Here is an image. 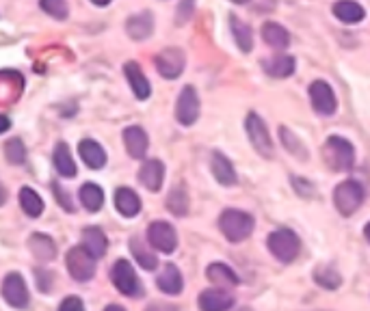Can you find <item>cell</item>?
<instances>
[{
    "instance_id": "cell-18",
    "label": "cell",
    "mask_w": 370,
    "mask_h": 311,
    "mask_svg": "<svg viewBox=\"0 0 370 311\" xmlns=\"http://www.w3.org/2000/svg\"><path fill=\"white\" fill-rule=\"evenodd\" d=\"M123 71H126V78H128V83H130V89L132 93L137 95V99H147L152 93V87H150V81L145 78V74L141 71V67L130 61L123 65Z\"/></svg>"
},
{
    "instance_id": "cell-4",
    "label": "cell",
    "mask_w": 370,
    "mask_h": 311,
    "mask_svg": "<svg viewBox=\"0 0 370 311\" xmlns=\"http://www.w3.org/2000/svg\"><path fill=\"white\" fill-rule=\"evenodd\" d=\"M364 201V188L353 179L342 181L334 191V205L342 216H353Z\"/></svg>"
},
{
    "instance_id": "cell-22",
    "label": "cell",
    "mask_w": 370,
    "mask_h": 311,
    "mask_svg": "<svg viewBox=\"0 0 370 311\" xmlns=\"http://www.w3.org/2000/svg\"><path fill=\"white\" fill-rule=\"evenodd\" d=\"M156 285H158V288H160L165 294H171V296H174V294H180V292H182L184 281H182L180 270H178L174 264H167V266L163 268V272L158 275Z\"/></svg>"
},
{
    "instance_id": "cell-26",
    "label": "cell",
    "mask_w": 370,
    "mask_h": 311,
    "mask_svg": "<svg viewBox=\"0 0 370 311\" xmlns=\"http://www.w3.org/2000/svg\"><path fill=\"white\" fill-rule=\"evenodd\" d=\"M29 244L39 262H50V259H55V255H57V244L53 242V238L43 236V233H35V236H31Z\"/></svg>"
},
{
    "instance_id": "cell-38",
    "label": "cell",
    "mask_w": 370,
    "mask_h": 311,
    "mask_svg": "<svg viewBox=\"0 0 370 311\" xmlns=\"http://www.w3.org/2000/svg\"><path fill=\"white\" fill-rule=\"evenodd\" d=\"M59 311H85V305L78 296H67L61 305Z\"/></svg>"
},
{
    "instance_id": "cell-13",
    "label": "cell",
    "mask_w": 370,
    "mask_h": 311,
    "mask_svg": "<svg viewBox=\"0 0 370 311\" xmlns=\"http://www.w3.org/2000/svg\"><path fill=\"white\" fill-rule=\"evenodd\" d=\"M234 305V296L224 288H210L200 294L202 311H228Z\"/></svg>"
},
{
    "instance_id": "cell-27",
    "label": "cell",
    "mask_w": 370,
    "mask_h": 311,
    "mask_svg": "<svg viewBox=\"0 0 370 311\" xmlns=\"http://www.w3.org/2000/svg\"><path fill=\"white\" fill-rule=\"evenodd\" d=\"M230 26H232V33H234L236 46L240 48V52H249L254 48V33L249 29V24H245L240 18L232 15L230 18Z\"/></svg>"
},
{
    "instance_id": "cell-20",
    "label": "cell",
    "mask_w": 370,
    "mask_h": 311,
    "mask_svg": "<svg viewBox=\"0 0 370 311\" xmlns=\"http://www.w3.org/2000/svg\"><path fill=\"white\" fill-rule=\"evenodd\" d=\"M78 153H81L83 163H85L89 169H102V167L107 165V151L102 149L100 143H95V141H91V139L81 141Z\"/></svg>"
},
{
    "instance_id": "cell-1",
    "label": "cell",
    "mask_w": 370,
    "mask_h": 311,
    "mask_svg": "<svg viewBox=\"0 0 370 311\" xmlns=\"http://www.w3.org/2000/svg\"><path fill=\"white\" fill-rule=\"evenodd\" d=\"M254 225H256L254 216L247 212H240V210H226L219 216V229L230 242L247 240L252 236Z\"/></svg>"
},
{
    "instance_id": "cell-36",
    "label": "cell",
    "mask_w": 370,
    "mask_h": 311,
    "mask_svg": "<svg viewBox=\"0 0 370 311\" xmlns=\"http://www.w3.org/2000/svg\"><path fill=\"white\" fill-rule=\"evenodd\" d=\"M5 156L11 165H24V160H27V147H24L20 139H11L5 145Z\"/></svg>"
},
{
    "instance_id": "cell-10",
    "label": "cell",
    "mask_w": 370,
    "mask_h": 311,
    "mask_svg": "<svg viewBox=\"0 0 370 311\" xmlns=\"http://www.w3.org/2000/svg\"><path fill=\"white\" fill-rule=\"evenodd\" d=\"M3 298L15 307V309H24L29 307V288H27V281H24V277L20 272H9L3 281Z\"/></svg>"
},
{
    "instance_id": "cell-30",
    "label": "cell",
    "mask_w": 370,
    "mask_h": 311,
    "mask_svg": "<svg viewBox=\"0 0 370 311\" xmlns=\"http://www.w3.org/2000/svg\"><path fill=\"white\" fill-rule=\"evenodd\" d=\"M294 57H290V55H278V57H273L268 63H264V69H266V74H270L273 78H288V76H292L294 74Z\"/></svg>"
},
{
    "instance_id": "cell-37",
    "label": "cell",
    "mask_w": 370,
    "mask_h": 311,
    "mask_svg": "<svg viewBox=\"0 0 370 311\" xmlns=\"http://www.w3.org/2000/svg\"><path fill=\"white\" fill-rule=\"evenodd\" d=\"M41 9H43L46 13H50L53 18H57V20H65L67 13H69L67 3H61V0H43Z\"/></svg>"
},
{
    "instance_id": "cell-8",
    "label": "cell",
    "mask_w": 370,
    "mask_h": 311,
    "mask_svg": "<svg viewBox=\"0 0 370 311\" xmlns=\"http://www.w3.org/2000/svg\"><path fill=\"white\" fill-rule=\"evenodd\" d=\"M147 242L160 253H174L178 247V233L165 221H154L147 227Z\"/></svg>"
},
{
    "instance_id": "cell-2",
    "label": "cell",
    "mask_w": 370,
    "mask_h": 311,
    "mask_svg": "<svg viewBox=\"0 0 370 311\" xmlns=\"http://www.w3.org/2000/svg\"><path fill=\"white\" fill-rule=\"evenodd\" d=\"M323 158L334 171H349L355 165V149L342 137H329L323 145Z\"/></svg>"
},
{
    "instance_id": "cell-21",
    "label": "cell",
    "mask_w": 370,
    "mask_h": 311,
    "mask_svg": "<svg viewBox=\"0 0 370 311\" xmlns=\"http://www.w3.org/2000/svg\"><path fill=\"white\" fill-rule=\"evenodd\" d=\"M126 31L132 39H147L154 31V18L150 11H141L137 15H130L128 18V24H126Z\"/></svg>"
},
{
    "instance_id": "cell-40",
    "label": "cell",
    "mask_w": 370,
    "mask_h": 311,
    "mask_svg": "<svg viewBox=\"0 0 370 311\" xmlns=\"http://www.w3.org/2000/svg\"><path fill=\"white\" fill-rule=\"evenodd\" d=\"M35 275L39 277V279H37V283H39V290L48 292V290L53 288V285H48V283H46V279H53V275H50V272H46V270H35Z\"/></svg>"
},
{
    "instance_id": "cell-28",
    "label": "cell",
    "mask_w": 370,
    "mask_h": 311,
    "mask_svg": "<svg viewBox=\"0 0 370 311\" xmlns=\"http://www.w3.org/2000/svg\"><path fill=\"white\" fill-rule=\"evenodd\" d=\"M20 205H22L24 214L33 216V219L41 216V212H43V199L31 186H24L20 191Z\"/></svg>"
},
{
    "instance_id": "cell-15",
    "label": "cell",
    "mask_w": 370,
    "mask_h": 311,
    "mask_svg": "<svg viewBox=\"0 0 370 311\" xmlns=\"http://www.w3.org/2000/svg\"><path fill=\"white\" fill-rule=\"evenodd\" d=\"M210 167H212V175L214 179L219 181V184H224V186H234L238 177H236V169L234 165L228 160V156L226 153H221V151H214L212 153V160H210Z\"/></svg>"
},
{
    "instance_id": "cell-44",
    "label": "cell",
    "mask_w": 370,
    "mask_h": 311,
    "mask_svg": "<svg viewBox=\"0 0 370 311\" xmlns=\"http://www.w3.org/2000/svg\"><path fill=\"white\" fill-rule=\"evenodd\" d=\"M104 311H126V309H123V307H119V305H109Z\"/></svg>"
},
{
    "instance_id": "cell-41",
    "label": "cell",
    "mask_w": 370,
    "mask_h": 311,
    "mask_svg": "<svg viewBox=\"0 0 370 311\" xmlns=\"http://www.w3.org/2000/svg\"><path fill=\"white\" fill-rule=\"evenodd\" d=\"M145 311H180V309L176 305H171V303H152Z\"/></svg>"
},
{
    "instance_id": "cell-32",
    "label": "cell",
    "mask_w": 370,
    "mask_h": 311,
    "mask_svg": "<svg viewBox=\"0 0 370 311\" xmlns=\"http://www.w3.org/2000/svg\"><path fill=\"white\" fill-rule=\"evenodd\" d=\"M81 201L85 205V210L89 212H97L104 203V191L97 186V184H83L81 186Z\"/></svg>"
},
{
    "instance_id": "cell-7",
    "label": "cell",
    "mask_w": 370,
    "mask_h": 311,
    "mask_svg": "<svg viewBox=\"0 0 370 311\" xmlns=\"http://www.w3.org/2000/svg\"><path fill=\"white\" fill-rule=\"evenodd\" d=\"M111 279H113V285L123 296H137L141 292L137 272L128 259H117L111 268Z\"/></svg>"
},
{
    "instance_id": "cell-14",
    "label": "cell",
    "mask_w": 370,
    "mask_h": 311,
    "mask_svg": "<svg viewBox=\"0 0 370 311\" xmlns=\"http://www.w3.org/2000/svg\"><path fill=\"white\" fill-rule=\"evenodd\" d=\"M139 179L147 191L158 193L160 186H163V179H165V165L156 158L145 160L141 171H139Z\"/></svg>"
},
{
    "instance_id": "cell-42",
    "label": "cell",
    "mask_w": 370,
    "mask_h": 311,
    "mask_svg": "<svg viewBox=\"0 0 370 311\" xmlns=\"http://www.w3.org/2000/svg\"><path fill=\"white\" fill-rule=\"evenodd\" d=\"M9 127H11V121H9V117H7V115H0V134H3V132H7Z\"/></svg>"
},
{
    "instance_id": "cell-17",
    "label": "cell",
    "mask_w": 370,
    "mask_h": 311,
    "mask_svg": "<svg viewBox=\"0 0 370 311\" xmlns=\"http://www.w3.org/2000/svg\"><path fill=\"white\" fill-rule=\"evenodd\" d=\"M115 207H117V212L121 216H126V219H132L141 212V199L139 195L132 191V188H117L115 191Z\"/></svg>"
},
{
    "instance_id": "cell-6",
    "label": "cell",
    "mask_w": 370,
    "mask_h": 311,
    "mask_svg": "<svg viewBox=\"0 0 370 311\" xmlns=\"http://www.w3.org/2000/svg\"><path fill=\"white\" fill-rule=\"evenodd\" d=\"M65 266H67V272L71 275V279L83 283V281L93 279V275H95V257L89 255L83 247H74L67 251Z\"/></svg>"
},
{
    "instance_id": "cell-16",
    "label": "cell",
    "mask_w": 370,
    "mask_h": 311,
    "mask_svg": "<svg viewBox=\"0 0 370 311\" xmlns=\"http://www.w3.org/2000/svg\"><path fill=\"white\" fill-rule=\"evenodd\" d=\"M123 145H126L128 153L132 158H143L147 147H150V141H147V134L145 130L139 127V125H130L123 130Z\"/></svg>"
},
{
    "instance_id": "cell-19",
    "label": "cell",
    "mask_w": 370,
    "mask_h": 311,
    "mask_svg": "<svg viewBox=\"0 0 370 311\" xmlns=\"http://www.w3.org/2000/svg\"><path fill=\"white\" fill-rule=\"evenodd\" d=\"M81 240H83V249L93 257H102L109 249V240L100 227H87L81 233Z\"/></svg>"
},
{
    "instance_id": "cell-5",
    "label": "cell",
    "mask_w": 370,
    "mask_h": 311,
    "mask_svg": "<svg viewBox=\"0 0 370 311\" xmlns=\"http://www.w3.org/2000/svg\"><path fill=\"white\" fill-rule=\"evenodd\" d=\"M245 130H247V137H249L254 149L262 156V158H273V141H270V137H268L266 123L256 113L247 115Z\"/></svg>"
},
{
    "instance_id": "cell-34",
    "label": "cell",
    "mask_w": 370,
    "mask_h": 311,
    "mask_svg": "<svg viewBox=\"0 0 370 311\" xmlns=\"http://www.w3.org/2000/svg\"><path fill=\"white\" fill-rule=\"evenodd\" d=\"M314 281L325 290H338L342 285V277L336 268L331 266H318L314 268Z\"/></svg>"
},
{
    "instance_id": "cell-3",
    "label": "cell",
    "mask_w": 370,
    "mask_h": 311,
    "mask_svg": "<svg viewBox=\"0 0 370 311\" xmlns=\"http://www.w3.org/2000/svg\"><path fill=\"white\" fill-rule=\"evenodd\" d=\"M266 244H268V251L284 264L294 262L297 255H299V251H301V240L297 238V233H294L292 229H286V227L270 233Z\"/></svg>"
},
{
    "instance_id": "cell-12",
    "label": "cell",
    "mask_w": 370,
    "mask_h": 311,
    "mask_svg": "<svg viewBox=\"0 0 370 311\" xmlns=\"http://www.w3.org/2000/svg\"><path fill=\"white\" fill-rule=\"evenodd\" d=\"M310 99H312V106L318 115H334L338 109L336 93L329 87V83H325V81H314L310 85Z\"/></svg>"
},
{
    "instance_id": "cell-33",
    "label": "cell",
    "mask_w": 370,
    "mask_h": 311,
    "mask_svg": "<svg viewBox=\"0 0 370 311\" xmlns=\"http://www.w3.org/2000/svg\"><path fill=\"white\" fill-rule=\"evenodd\" d=\"M167 207L169 212H174L176 216H186L189 214V193L184 186H174L167 197Z\"/></svg>"
},
{
    "instance_id": "cell-43",
    "label": "cell",
    "mask_w": 370,
    "mask_h": 311,
    "mask_svg": "<svg viewBox=\"0 0 370 311\" xmlns=\"http://www.w3.org/2000/svg\"><path fill=\"white\" fill-rule=\"evenodd\" d=\"M5 201H7V188L0 184V205H5Z\"/></svg>"
},
{
    "instance_id": "cell-25",
    "label": "cell",
    "mask_w": 370,
    "mask_h": 311,
    "mask_svg": "<svg viewBox=\"0 0 370 311\" xmlns=\"http://www.w3.org/2000/svg\"><path fill=\"white\" fill-rule=\"evenodd\" d=\"M130 251H132V255H135V259L139 262L141 268L154 270V268L158 266V257L154 255V251L147 247L139 236H132V238H130Z\"/></svg>"
},
{
    "instance_id": "cell-11",
    "label": "cell",
    "mask_w": 370,
    "mask_h": 311,
    "mask_svg": "<svg viewBox=\"0 0 370 311\" xmlns=\"http://www.w3.org/2000/svg\"><path fill=\"white\" fill-rule=\"evenodd\" d=\"M197 117H200V95H197L195 87L186 85L176 102V119L182 125H193Z\"/></svg>"
},
{
    "instance_id": "cell-31",
    "label": "cell",
    "mask_w": 370,
    "mask_h": 311,
    "mask_svg": "<svg viewBox=\"0 0 370 311\" xmlns=\"http://www.w3.org/2000/svg\"><path fill=\"white\" fill-rule=\"evenodd\" d=\"M206 277H208L212 283H217V285H238V283H240L238 275H236L230 266L221 264V262L210 264V266L206 268Z\"/></svg>"
},
{
    "instance_id": "cell-24",
    "label": "cell",
    "mask_w": 370,
    "mask_h": 311,
    "mask_svg": "<svg viewBox=\"0 0 370 311\" xmlns=\"http://www.w3.org/2000/svg\"><path fill=\"white\" fill-rule=\"evenodd\" d=\"M53 163L55 169L59 171V175L63 177H76V163H74L67 143H57L55 151H53Z\"/></svg>"
},
{
    "instance_id": "cell-29",
    "label": "cell",
    "mask_w": 370,
    "mask_h": 311,
    "mask_svg": "<svg viewBox=\"0 0 370 311\" xmlns=\"http://www.w3.org/2000/svg\"><path fill=\"white\" fill-rule=\"evenodd\" d=\"M334 13L340 22L344 24H357L364 20V7L359 3H351V0H344V3H336L334 5Z\"/></svg>"
},
{
    "instance_id": "cell-45",
    "label": "cell",
    "mask_w": 370,
    "mask_h": 311,
    "mask_svg": "<svg viewBox=\"0 0 370 311\" xmlns=\"http://www.w3.org/2000/svg\"><path fill=\"white\" fill-rule=\"evenodd\" d=\"M364 236H366V240L370 242V223L366 225V229H364Z\"/></svg>"
},
{
    "instance_id": "cell-23",
    "label": "cell",
    "mask_w": 370,
    "mask_h": 311,
    "mask_svg": "<svg viewBox=\"0 0 370 311\" xmlns=\"http://www.w3.org/2000/svg\"><path fill=\"white\" fill-rule=\"evenodd\" d=\"M262 39L264 43H268L270 48H278V50H284L290 46V33L275 22L262 24Z\"/></svg>"
},
{
    "instance_id": "cell-35",
    "label": "cell",
    "mask_w": 370,
    "mask_h": 311,
    "mask_svg": "<svg viewBox=\"0 0 370 311\" xmlns=\"http://www.w3.org/2000/svg\"><path fill=\"white\" fill-rule=\"evenodd\" d=\"M280 139H282V143H284V147L288 149V151H292V153H297L299 158H303V160H308V149L301 145V141L294 137L288 127H280Z\"/></svg>"
},
{
    "instance_id": "cell-39",
    "label": "cell",
    "mask_w": 370,
    "mask_h": 311,
    "mask_svg": "<svg viewBox=\"0 0 370 311\" xmlns=\"http://www.w3.org/2000/svg\"><path fill=\"white\" fill-rule=\"evenodd\" d=\"M53 188H55V197L59 199V203L65 207L67 212H74V203H71V199H69V195H65L63 191H61V186H59V181H55L53 184Z\"/></svg>"
},
{
    "instance_id": "cell-9",
    "label": "cell",
    "mask_w": 370,
    "mask_h": 311,
    "mask_svg": "<svg viewBox=\"0 0 370 311\" xmlns=\"http://www.w3.org/2000/svg\"><path fill=\"white\" fill-rule=\"evenodd\" d=\"M154 63H156V69L163 78L174 81V78H178L184 71L186 57H184V52L180 48H165L156 55Z\"/></svg>"
}]
</instances>
